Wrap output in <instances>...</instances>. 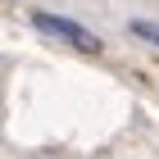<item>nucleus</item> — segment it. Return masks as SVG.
<instances>
[{"label":"nucleus","instance_id":"obj_1","mask_svg":"<svg viewBox=\"0 0 159 159\" xmlns=\"http://www.w3.org/2000/svg\"><path fill=\"white\" fill-rule=\"evenodd\" d=\"M32 27H41L46 37H55V41H64V46L82 50V55H100V37H96V32H86L77 18H64V14L37 9V14H32Z\"/></svg>","mask_w":159,"mask_h":159},{"label":"nucleus","instance_id":"obj_2","mask_svg":"<svg viewBox=\"0 0 159 159\" xmlns=\"http://www.w3.org/2000/svg\"><path fill=\"white\" fill-rule=\"evenodd\" d=\"M132 32L141 41H150V46H159V23H146V18H132Z\"/></svg>","mask_w":159,"mask_h":159}]
</instances>
